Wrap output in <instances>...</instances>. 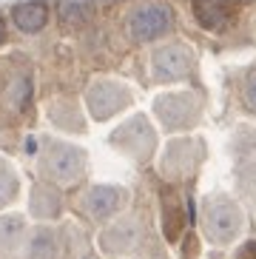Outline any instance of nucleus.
Returning a JSON list of instances; mask_svg holds the SVG:
<instances>
[{
    "mask_svg": "<svg viewBox=\"0 0 256 259\" xmlns=\"http://www.w3.org/2000/svg\"><path fill=\"white\" fill-rule=\"evenodd\" d=\"M40 171L57 185L74 183L77 177L86 171V151L71 143H60V140H49L40 154Z\"/></svg>",
    "mask_w": 256,
    "mask_h": 259,
    "instance_id": "obj_1",
    "label": "nucleus"
},
{
    "mask_svg": "<svg viewBox=\"0 0 256 259\" xmlns=\"http://www.w3.org/2000/svg\"><path fill=\"white\" fill-rule=\"evenodd\" d=\"M205 228L217 245L231 242L242 231V211L228 197H214L205 205Z\"/></svg>",
    "mask_w": 256,
    "mask_h": 259,
    "instance_id": "obj_2",
    "label": "nucleus"
},
{
    "mask_svg": "<svg viewBox=\"0 0 256 259\" xmlns=\"http://www.w3.org/2000/svg\"><path fill=\"white\" fill-rule=\"evenodd\" d=\"M174 17L171 9L162 6V3H145V6L134 9L131 17H128V34L137 43H148V40H157L159 34H165L171 29Z\"/></svg>",
    "mask_w": 256,
    "mask_h": 259,
    "instance_id": "obj_3",
    "label": "nucleus"
},
{
    "mask_svg": "<svg viewBox=\"0 0 256 259\" xmlns=\"http://www.w3.org/2000/svg\"><path fill=\"white\" fill-rule=\"evenodd\" d=\"M86 103H89V111L94 120H108L131 103V94L125 85L114 83V80H97L86 94Z\"/></svg>",
    "mask_w": 256,
    "mask_h": 259,
    "instance_id": "obj_4",
    "label": "nucleus"
},
{
    "mask_svg": "<svg viewBox=\"0 0 256 259\" xmlns=\"http://www.w3.org/2000/svg\"><path fill=\"white\" fill-rule=\"evenodd\" d=\"M122 205H125V191L117 188V185H94L83 197V211L91 220H108Z\"/></svg>",
    "mask_w": 256,
    "mask_h": 259,
    "instance_id": "obj_5",
    "label": "nucleus"
},
{
    "mask_svg": "<svg viewBox=\"0 0 256 259\" xmlns=\"http://www.w3.org/2000/svg\"><path fill=\"white\" fill-rule=\"evenodd\" d=\"M111 143L117 148H122V151L134 154V157H145L151 151V145H154V134H151L145 117H134V120H128L125 125H120L114 131Z\"/></svg>",
    "mask_w": 256,
    "mask_h": 259,
    "instance_id": "obj_6",
    "label": "nucleus"
},
{
    "mask_svg": "<svg viewBox=\"0 0 256 259\" xmlns=\"http://www.w3.org/2000/svg\"><path fill=\"white\" fill-rule=\"evenodd\" d=\"M196 111H199V106L188 94H168V97L157 100V114H159V120L165 122V128L188 125V120H194Z\"/></svg>",
    "mask_w": 256,
    "mask_h": 259,
    "instance_id": "obj_7",
    "label": "nucleus"
},
{
    "mask_svg": "<svg viewBox=\"0 0 256 259\" xmlns=\"http://www.w3.org/2000/svg\"><path fill=\"white\" fill-rule=\"evenodd\" d=\"M191 69V52L185 46H165L154 54V74L157 80H180Z\"/></svg>",
    "mask_w": 256,
    "mask_h": 259,
    "instance_id": "obj_8",
    "label": "nucleus"
},
{
    "mask_svg": "<svg viewBox=\"0 0 256 259\" xmlns=\"http://www.w3.org/2000/svg\"><path fill=\"white\" fill-rule=\"evenodd\" d=\"M12 20L20 31L34 34L49 23V6H46V0H23L12 9Z\"/></svg>",
    "mask_w": 256,
    "mask_h": 259,
    "instance_id": "obj_9",
    "label": "nucleus"
},
{
    "mask_svg": "<svg viewBox=\"0 0 256 259\" xmlns=\"http://www.w3.org/2000/svg\"><path fill=\"white\" fill-rule=\"evenodd\" d=\"M194 15L205 29H225L228 20L234 17L231 0H194Z\"/></svg>",
    "mask_w": 256,
    "mask_h": 259,
    "instance_id": "obj_10",
    "label": "nucleus"
},
{
    "mask_svg": "<svg viewBox=\"0 0 256 259\" xmlns=\"http://www.w3.org/2000/svg\"><path fill=\"white\" fill-rule=\"evenodd\" d=\"M63 236L52 228H37L34 236L29 239V259H63Z\"/></svg>",
    "mask_w": 256,
    "mask_h": 259,
    "instance_id": "obj_11",
    "label": "nucleus"
},
{
    "mask_svg": "<svg viewBox=\"0 0 256 259\" xmlns=\"http://www.w3.org/2000/svg\"><path fill=\"white\" fill-rule=\"evenodd\" d=\"M60 205H63V199L52 185H37L34 194H31V213L40 217V220L57 217V213H60Z\"/></svg>",
    "mask_w": 256,
    "mask_h": 259,
    "instance_id": "obj_12",
    "label": "nucleus"
},
{
    "mask_svg": "<svg viewBox=\"0 0 256 259\" xmlns=\"http://www.w3.org/2000/svg\"><path fill=\"white\" fill-rule=\"evenodd\" d=\"M20 194V177L12 168V162L0 157V208H6L9 202H15Z\"/></svg>",
    "mask_w": 256,
    "mask_h": 259,
    "instance_id": "obj_13",
    "label": "nucleus"
},
{
    "mask_svg": "<svg viewBox=\"0 0 256 259\" xmlns=\"http://www.w3.org/2000/svg\"><path fill=\"white\" fill-rule=\"evenodd\" d=\"M23 228H26V222H23L20 213H3V217H0V248L12 251V248L20 242Z\"/></svg>",
    "mask_w": 256,
    "mask_h": 259,
    "instance_id": "obj_14",
    "label": "nucleus"
},
{
    "mask_svg": "<svg viewBox=\"0 0 256 259\" xmlns=\"http://www.w3.org/2000/svg\"><path fill=\"white\" fill-rule=\"evenodd\" d=\"M182 228H185L182 208H180V202H177L174 197H168V205H165V236L174 242V239L182 234Z\"/></svg>",
    "mask_w": 256,
    "mask_h": 259,
    "instance_id": "obj_15",
    "label": "nucleus"
},
{
    "mask_svg": "<svg viewBox=\"0 0 256 259\" xmlns=\"http://www.w3.org/2000/svg\"><path fill=\"white\" fill-rule=\"evenodd\" d=\"M234 259H256V242H253V239L242 245L239 251H236V256H234Z\"/></svg>",
    "mask_w": 256,
    "mask_h": 259,
    "instance_id": "obj_16",
    "label": "nucleus"
},
{
    "mask_svg": "<svg viewBox=\"0 0 256 259\" xmlns=\"http://www.w3.org/2000/svg\"><path fill=\"white\" fill-rule=\"evenodd\" d=\"M63 17L66 20H80V15H83V6H71V3H63Z\"/></svg>",
    "mask_w": 256,
    "mask_h": 259,
    "instance_id": "obj_17",
    "label": "nucleus"
},
{
    "mask_svg": "<svg viewBox=\"0 0 256 259\" xmlns=\"http://www.w3.org/2000/svg\"><path fill=\"white\" fill-rule=\"evenodd\" d=\"M245 97H248V106L256 111V74L248 80V89H245Z\"/></svg>",
    "mask_w": 256,
    "mask_h": 259,
    "instance_id": "obj_18",
    "label": "nucleus"
},
{
    "mask_svg": "<svg viewBox=\"0 0 256 259\" xmlns=\"http://www.w3.org/2000/svg\"><path fill=\"white\" fill-rule=\"evenodd\" d=\"M6 40V23H3V17H0V43Z\"/></svg>",
    "mask_w": 256,
    "mask_h": 259,
    "instance_id": "obj_19",
    "label": "nucleus"
}]
</instances>
